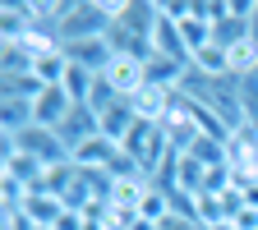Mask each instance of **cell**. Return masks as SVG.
I'll return each mask as SVG.
<instances>
[{
    "label": "cell",
    "mask_w": 258,
    "mask_h": 230,
    "mask_svg": "<svg viewBox=\"0 0 258 230\" xmlns=\"http://www.w3.org/2000/svg\"><path fill=\"white\" fill-rule=\"evenodd\" d=\"M240 88H244V115H249V124H258V69L249 79H240Z\"/></svg>",
    "instance_id": "obj_14"
},
{
    "label": "cell",
    "mask_w": 258,
    "mask_h": 230,
    "mask_svg": "<svg viewBox=\"0 0 258 230\" xmlns=\"http://www.w3.org/2000/svg\"><path fill=\"white\" fill-rule=\"evenodd\" d=\"M143 74H148L152 88H166V92H180L184 79H189L184 64H175V60H166V55H148V60H143Z\"/></svg>",
    "instance_id": "obj_9"
},
{
    "label": "cell",
    "mask_w": 258,
    "mask_h": 230,
    "mask_svg": "<svg viewBox=\"0 0 258 230\" xmlns=\"http://www.w3.org/2000/svg\"><path fill=\"white\" fill-rule=\"evenodd\" d=\"M5 147L23 152V157H37L42 166H60V161H70V147L60 143L55 129H42V124H28L19 134H5Z\"/></svg>",
    "instance_id": "obj_3"
},
{
    "label": "cell",
    "mask_w": 258,
    "mask_h": 230,
    "mask_svg": "<svg viewBox=\"0 0 258 230\" xmlns=\"http://www.w3.org/2000/svg\"><path fill=\"white\" fill-rule=\"evenodd\" d=\"M129 106H134V115H139V120H148V124H161V120L171 115V106H175V92L143 83L134 97H129Z\"/></svg>",
    "instance_id": "obj_5"
},
{
    "label": "cell",
    "mask_w": 258,
    "mask_h": 230,
    "mask_svg": "<svg viewBox=\"0 0 258 230\" xmlns=\"http://www.w3.org/2000/svg\"><path fill=\"white\" fill-rule=\"evenodd\" d=\"M42 175H46V166H42L37 157H23V152L5 147V180H19L23 189H37Z\"/></svg>",
    "instance_id": "obj_12"
},
{
    "label": "cell",
    "mask_w": 258,
    "mask_h": 230,
    "mask_svg": "<svg viewBox=\"0 0 258 230\" xmlns=\"http://www.w3.org/2000/svg\"><path fill=\"white\" fill-rule=\"evenodd\" d=\"M102 79H106V83H111L120 97H134V92L148 83V74H143V60H129V55H115V60H111V69H106Z\"/></svg>",
    "instance_id": "obj_7"
},
{
    "label": "cell",
    "mask_w": 258,
    "mask_h": 230,
    "mask_svg": "<svg viewBox=\"0 0 258 230\" xmlns=\"http://www.w3.org/2000/svg\"><path fill=\"white\" fill-rule=\"evenodd\" d=\"M60 51H64V60H70V64H83V69H92V74H106V69H111V60H115V51H111V42H106V37L64 42Z\"/></svg>",
    "instance_id": "obj_4"
},
{
    "label": "cell",
    "mask_w": 258,
    "mask_h": 230,
    "mask_svg": "<svg viewBox=\"0 0 258 230\" xmlns=\"http://www.w3.org/2000/svg\"><path fill=\"white\" fill-rule=\"evenodd\" d=\"M129 157H134V166H139V175H161V166L175 157V147H171V138H166V129L161 124H148V120H139L134 129H129V138L120 143Z\"/></svg>",
    "instance_id": "obj_2"
},
{
    "label": "cell",
    "mask_w": 258,
    "mask_h": 230,
    "mask_svg": "<svg viewBox=\"0 0 258 230\" xmlns=\"http://www.w3.org/2000/svg\"><path fill=\"white\" fill-rule=\"evenodd\" d=\"M180 37H184V46H189V55H199L203 46H212V23H208V14H203V5H194L180 23Z\"/></svg>",
    "instance_id": "obj_10"
},
{
    "label": "cell",
    "mask_w": 258,
    "mask_h": 230,
    "mask_svg": "<svg viewBox=\"0 0 258 230\" xmlns=\"http://www.w3.org/2000/svg\"><path fill=\"white\" fill-rule=\"evenodd\" d=\"M0 124H5V134L28 129L32 124V102L28 97H0Z\"/></svg>",
    "instance_id": "obj_13"
},
{
    "label": "cell",
    "mask_w": 258,
    "mask_h": 230,
    "mask_svg": "<svg viewBox=\"0 0 258 230\" xmlns=\"http://www.w3.org/2000/svg\"><path fill=\"white\" fill-rule=\"evenodd\" d=\"M74 111L70 102V92L64 88H42V97L32 102V124H42V129H60V120Z\"/></svg>",
    "instance_id": "obj_6"
},
{
    "label": "cell",
    "mask_w": 258,
    "mask_h": 230,
    "mask_svg": "<svg viewBox=\"0 0 258 230\" xmlns=\"http://www.w3.org/2000/svg\"><path fill=\"white\" fill-rule=\"evenodd\" d=\"M253 42H258V0H253Z\"/></svg>",
    "instance_id": "obj_15"
},
{
    "label": "cell",
    "mask_w": 258,
    "mask_h": 230,
    "mask_svg": "<svg viewBox=\"0 0 258 230\" xmlns=\"http://www.w3.org/2000/svg\"><path fill=\"white\" fill-rule=\"evenodd\" d=\"M115 23L111 0H55V37L64 42H83V37H106Z\"/></svg>",
    "instance_id": "obj_1"
},
{
    "label": "cell",
    "mask_w": 258,
    "mask_h": 230,
    "mask_svg": "<svg viewBox=\"0 0 258 230\" xmlns=\"http://www.w3.org/2000/svg\"><path fill=\"white\" fill-rule=\"evenodd\" d=\"M212 230H235V225H212Z\"/></svg>",
    "instance_id": "obj_16"
},
{
    "label": "cell",
    "mask_w": 258,
    "mask_h": 230,
    "mask_svg": "<svg viewBox=\"0 0 258 230\" xmlns=\"http://www.w3.org/2000/svg\"><path fill=\"white\" fill-rule=\"evenodd\" d=\"M60 212H64V198H55V193H46V189H28V198H23V216L32 221V225H55L60 221Z\"/></svg>",
    "instance_id": "obj_8"
},
{
    "label": "cell",
    "mask_w": 258,
    "mask_h": 230,
    "mask_svg": "<svg viewBox=\"0 0 258 230\" xmlns=\"http://www.w3.org/2000/svg\"><path fill=\"white\" fill-rule=\"evenodd\" d=\"M111 157H115V143H111V138H102V134L88 138L83 147H74V152H70V161H74L79 171H106V166H111Z\"/></svg>",
    "instance_id": "obj_11"
}]
</instances>
